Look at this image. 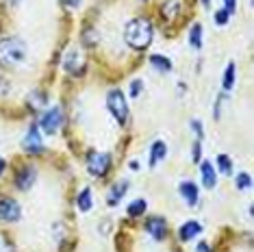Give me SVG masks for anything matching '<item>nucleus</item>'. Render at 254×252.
<instances>
[{
	"instance_id": "1",
	"label": "nucleus",
	"mask_w": 254,
	"mask_h": 252,
	"mask_svg": "<svg viewBox=\"0 0 254 252\" xmlns=\"http://www.w3.org/2000/svg\"><path fill=\"white\" fill-rule=\"evenodd\" d=\"M154 37V28L152 24L146 20V18H137V20H130L124 28V39L130 48L135 50H143L148 48L150 42Z\"/></svg>"
},
{
	"instance_id": "2",
	"label": "nucleus",
	"mask_w": 254,
	"mask_h": 252,
	"mask_svg": "<svg viewBox=\"0 0 254 252\" xmlns=\"http://www.w3.org/2000/svg\"><path fill=\"white\" fill-rule=\"evenodd\" d=\"M24 59H26V46L22 39H15V37L0 39V65L13 67V65H20Z\"/></svg>"
},
{
	"instance_id": "3",
	"label": "nucleus",
	"mask_w": 254,
	"mask_h": 252,
	"mask_svg": "<svg viewBox=\"0 0 254 252\" xmlns=\"http://www.w3.org/2000/svg\"><path fill=\"white\" fill-rule=\"evenodd\" d=\"M107 107L111 111V116L118 120V124H126L128 120V105H126V98L120 89H111L107 94Z\"/></svg>"
},
{
	"instance_id": "4",
	"label": "nucleus",
	"mask_w": 254,
	"mask_h": 252,
	"mask_svg": "<svg viewBox=\"0 0 254 252\" xmlns=\"http://www.w3.org/2000/svg\"><path fill=\"white\" fill-rule=\"evenodd\" d=\"M39 126H42V130L44 133H48V135H55L57 130L63 126V111L59 107H53V109H48V111L42 116V122H39Z\"/></svg>"
},
{
	"instance_id": "5",
	"label": "nucleus",
	"mask_w": 254,
	"mask_h": 252,
	"mask_svg": "<svg viewBox=\"0 0 254 252\" xmlns=\"http://www.w3.org/2000/svg\"><path fill=\"white\" fill-rule=\"evenodd\" d=\"M111 165V157L107 152H91L87 157V170L91 176H105Z\"/></svg>"
},
{
	"instance_id": "6",
	"label": "nucleus",
	"mask_w": 254,
	"mask_h": 252,
	"mask_svg": "<svg viewBox=\"0 0 254 252\" xmlns=\"http://www.w3.org/2000/svg\"><path fill=\"white\" fill-rule=\"evenodd\" d=\"M0 220L4 222H18L20 220V204L13 198L0 200Z\"/></svg>"
},
{
	"instance_id": "7",
	"label": "nucleus",
	"mask_w": 254,
	"mask_h": 252,
	"mask_svg": "<svg viewBox=\"0 0 254 252\" xmlns=\"http://www.w3.org/2000/svg\"><path fill=\"white\" fill-rule=\"evenodd\" d=\"M24 150L31 152V154H37L44 150V144H42V135H39V128L37 124H33L31 128H28V133L24 137Z\"/></svg>"
},
{
	"instance_id": "8",
	"label": "nucleus",
	"mask_w": 254,
	"mask_h": 252,
	"mask_svg": "<svg viewBox=\"0 0 254 252\" xmlns=\"http://www.w3.org/2000/svg\"><path fill=\"white\" fill-rule=\"evenodd\" d=\"M63 67H65L70 74H74V76H80V74L85 72V59L76 53V50H72V53L63 59Z\"/></svg>"
},
{
	"instance_id": "9",
	"label": "nucleus",
	"mask_w": 254,
	"mask_h": 252,
	"mask_svg": "<svg viewBox=\"0 0 254 252\" xmlns=\"http://www.w3.org/2000/svg\"><path fill=\"white\" fill-rule=\"evenodd\" d=\"M148 233L152 235V239H157V242L165 239V235H167V222L163 220V217H150V220H148Z\"/></svg>"
},
{
	"instance_id": "10",
	"label": "nucleus",
	"mask_w": 254,
	"mask_h": 252,
	"mask_svg": "<svg viewBox=\"0 0 254 252\" xmlns=\"http://www.w3.org/2000/svg\"><path fill=\"white\" fill-rule=\"evenodd\" d=\"M181 196H183V200L189 204V207H193V204H198V187L193 185V183H189V181H185V183H181Z\"/></svg>"
},
{
	"instance_id": "11",
	"label": "nucleus",
	"mask_w": 254,
	"mask_h": 252,
	"mask_svg": "<svg viewBox=\"0 0 254 252\" xmlns=\"http://www.w3.org/2000/svg\"><path fill=\"white\" fill-rule=\"evenodd\" d=\"M200 174H202V185L206 189H213L217 183V176H215V170H213V165L209 161L200 163Z\"/></svg>"
},
{
	"instance_id": "12",
	"label": "nucleus",
	"mask_w": 254,
	"mask_h": 252,
	"mask_svg": "<svg viewBox=\"0 0 254 252\" xmlns=\"http://www.w3.org/2000/svg\"><path fill=\"white\" fill-rule=\"evenodd\" d=\"M200 231H202V226L198 224V222H187V224L181 226V233L178 235H181L183 242H191L195 235H200Z\"/></svg>"
},
{
	"instance_id": "13",
	"label": "nucleus",
	"mask_w": 254,
	"mask_h": 252,
	"mask_svg": "<svg viewBox=\"0 0 254 252\" xmlns=\"http://www.w3.org/2000/svg\"><path fill=\"white\" fill-rule=\"evenodd\" d=\"M33 183H35V170H33V168H24V170L20 172L15 185H18L20 189H31Z\"/></svg>"
},
{
	"instance_id": "14",
	"label": "nucleus",
	"mask_w": 254,
	"mask_h": 252,
	"mask_svg": "<svg viewBox=\"0 0 254 252\" xmlns=\"http://www.w3.org/2000/svg\"><path fill=\"white\" fill-rule=\"evenodd\" d=\"M167 154V146L163 141H154L152 148H150V165H157L161 159H165Z\"/></svg>"
},
{
	"instance_id": "15",
	"label": "nucleus",
	"mask_w": 254,
	"mask_h": 252,
	"mask_svg": "<svg viewBox=\"0 0 254 252\" xmlns=\"http://www.w3.org/2000/svg\"><path fill=\"white\" fill-rule=\"evenodd\" d=\"M150 65L157 67L159 72H170L172 70V61L167 59V57H163V55H152L150 57Z\"/></svg>"
},
{
	"instance_id": "16",
	"label": "nucleus",
	"mask_w": 254,
	"mask_h": 252,
	"mask_svg": "<svg viewBox=\"0 0 254 252\" xmlns=\"http://www.w3.org/2000/svg\"><path fill=\"white\" fill-rule=\"evenodd\" d=\"M76 207L83 211V213H87V211L91 209V189H89V187H85L83 191L78 193V198H76Z\"/></svg>"
},
{
	"instance_id": "17",
	"label": "nucleus",
	"mask_w": 254,
	"mask_h": 252,
	"mask_svg": "<svg viewBox=\"0 0 254 252\" xmlns=\"http://www.w3.org/2000/svg\"><path fill=\"white\" fill-rule=\"evenodd\" d=\"M126 189H128V183H126V181H122L120 185H115V187L111 189V196H109V204H111V207H113V204H118L120 200H122Z\"/></svg>"
},
{
	"instance_id": "18",
	"label": "nucleus",
	"mask_w": 254,
	"mask_h": 252,
	"mask_svg": "<svg viewBox=\"0 0 254 252\" xmlns=\"http://www.w3.org/2000/svg\"><path fill=\"white\" fill-rule=\"evenodd\" d=\"M233 85H235V63H228V65H226V72H224V83H222V87H224V91H230V89H233Z\"/></svg>"
},
{
	"instance_id": "19",
	"label": "nucleus",
	"mask_w": 254,
	"mask_h": 252,
	"mask_svg": "<svg viewBox=\"0 0 254 252\" xmlns=\"http://www.w3.org/2000/svg\"><path fill=\"white\" fill-rule=\"evenodd\" d=\"M143 213H146V202H143V200H135V202L128 204V215L130 217H139Z\"/></svg>"
},
{
	"instance_id": "20",
	"label": "nucleus",
	"mask_w": 254,
	"mask_h": 252,
	"mask_svg": "<svg viewBox=\"0 0 254 252\" xmlns=\"http://www.w3.org/2000/svg\"><path fill=\"white\" fill-rule=\"evenodd\" d=\"M189 42H191L193 48H200V46H202V26H200V24H193V26H191V33H189Z\"/></svg>"
},
{
	"instance_id": "21",
	"label": "nucleus",
	"mask_w": 254,
	"mask_h": 252,
	"mask_svg": "<svg viewBox=\"0 0 254 252\" xmlns=\"http://www.w3.org/2000/svg\"><path fill=\"white\" fill-rule=\"evenodd\" d=\"M217 168H219L222 174H230V172H233V163H230L228 154H219L217 157Z\"/></svg>"
},
{
	"instance_id": "22",
	"label": "nucleus",
	"mask_w": 254,
	"mask_h": 252,
	"mask_svg": "<svg viewBox=\"0 0 254 252\" xmlns=\"http://www.w3.org/2000/svg\"><path fill=\"white\" fill-rule=\"evenodd\" d=\"M235 185L239 187V189H248L252 185V179H250V174H246V172H241L239 176H237V181H235Z\"/></svg>"
},
{
	"instance_id": "23",
	"label": "nucleus",
	"mask_w": 254,
	"mask_h": 252,
	"mask_svg": "<svg viewBox=\"0 0 254 252\" xmlns=\"http://www.w3.org/2000/svg\"><path fill=\"white\" fill-rule=\"evenodd\" d=\"M228 11L226 9H224V11H217V13H215V22H217V24L219 26H224V24H226V22H228Z\"/></svg>"
},
{
	"instance_id": "24",
	"label": "nucleus",
	"mask_w": 254,
	"mask_h": 252,
	"mask_svg": "<svg viewBox=\"0 0 254 252\" xmlns=\"http://www.w3.org/2000/svg\"><path fill=\"white\" fill-rule=\"evenodd\" d=\"M139 94H141V81H132L130 83V96L132 98H137Z\"/></svg>"
},
{
	"instance_id": "25",
	"label": "nucleus",
	"mask_w": 254,
	"mask_h": 252,
	"mask_svg": "<svg viewBox=\"0 0 254 252\" xmlns=\"http://www.w3.org/2000/svg\"><path fill=\"white\" fill-rule=\"evenodd\" d=\"M224 4H226V11H228V13H233L235 7H237V0H224Z\"/></svg>"
},
{
	"instance_id": "26",
	"label": "nucleus",
	"mask_w": 254,
	"mask_h": 252,
	"mask_svg": "<svg viewBox=\"0 0 254 252\" xmlns=\"http://www.w3.org/2000/svg\"><path fill=\"white\" fill-rule=\"evenodd\" d=\"M198 252H211V250H209V246L206 244H198Z\"/></svg>"
},
{
	"instance_id": "27",
	"label": "nucleus",
	"mask_w": 254,
	"mask_h": 252,
	"mask_svg": "<svg viewBox=\"0 0 254 252\" xmlns=\"http://www.w3.org/2000/svg\"><path fill=\"white\" fill-rule=\"evenodd\" d=\"M65 2H70V7H78L80 0H65Z\"/></svg>"
},
{
	"instance_id": "28",
	"label": "nucleus",
	"mask_w": 254,
	"mask_h": 252,
	"mask_svg": "<svg viewBox=\"0 0 254 252\" xmlns=\"http://www.w3.org/2000/svg\"><path fill=\"white\" fill-rule=\"evenodd\" d=\"M2 172H4V161L0 159V174H2Z\"/></svg>"
},
{
	"instance_id": "29",
	"label": "nucleus",
	"mask_w": 254,
	"mask_h": 252,
	"mask_svg": "<svg viewBox=\"0 0 254 252\" xmlns=\"http://www.w3.org/2000/svg\"><path fill=\"white\" fill-rule=\"evenodd\" d=\"M202 4H204V7H209V4H211V0H202Z\"/></svg>"
}]
</instances>
